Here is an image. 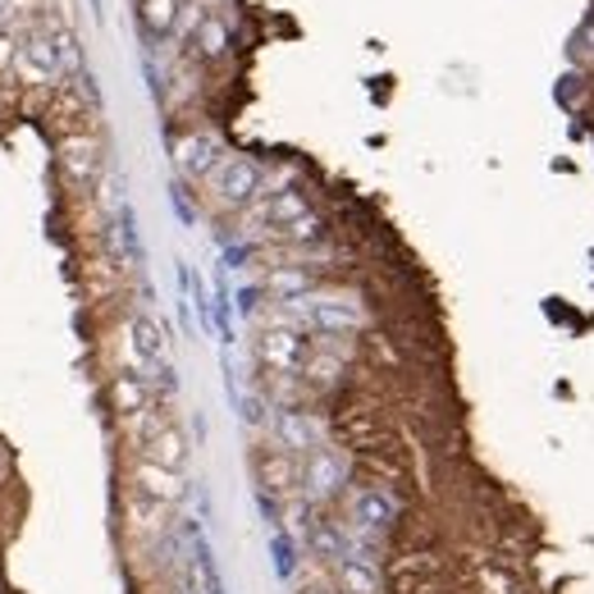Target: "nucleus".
Segmentation results:
<instances>
[{"label": "nucleus", "instance_id": "nucleus-1", "mask_svg": "<svg viewBox=\"0 0 594 594\" xmlns=\"http://www.w3.org/2000/svg\"><path fill=\"white\" fill-rule=\"evenodd\" d=\"M293 321L302 330H316V334H357L366 325V311L357 298H338V293H306L289 302Z\"/></svg>", "mask_w": 594, "mask_h": 594}, {"label": "nucleus", "instance_id": "nucleus-17", "mask_svg": "<svg viewBox=\"0 0 594 594\" xmlns=\"http://www.w3.org/2000/svg\"><path fill=\"white\" fill-rule=\"evenodd\" d=\"M123 512H129V521H133L138 530H161V526H165V517H170V508L161 504V498L142 494L138 485L123 489Z\"/></svg>", "mask_w": 594, "mask_h": 594}, {"label": "nucleus", "instance_id": "nucleus-4", "mask_svg": "<svg viewBox=\"0 0 594 594\" xmlns=\"http://www.w3.org/2000/svg\"><path fill=\"white\" fill-rule=\"evenodd\" d=\"M348 457H343L338 449L321 444V449H311L302 457V498L306 504H325V498L343 494V485H348Z\"/></svg>", "mask_w": 594, "mask_h": 594}, {"label": "nucleus", "instance_id": "nucleus-23", "mask_svg": "<svg viewBox=\"0 0 594 594\" xmlns=\"http://www.w3.org/2000/svg\"><path fill=\"white\" fill-rule=\"evenodd\" d=\"M14 51H19V42H10L6 33H0V69H6V65H14Z\"/></svg>", "mask_w": 594, "mask_h": 594}, {"label": "nucleus", "instance_id": "nucleus-21", "mask_svg": "<svg viewBox=\"0 0 594 594\" xmlns=\"http://www.w3.org/2000/svg\"><path fill=\"white\" fill-rule=\"evenodd\" d=\"M83 284H87V298H106V293H115L119 289V270L110 266V261H87V270H83Z\"/></svg>", "mask_w": 594, "mask_h": 594}, {"label": "nucleus", "instance_id": "nucleus-6", "mask_svg": "<svg viewBox=\"0 0 594 594\" xmlns=\"http://www.w3.org/2000/svg\"><path fill=\"white\" fill-rule=\"evenodd\" d=\"M252 472H257L261 489L274 494V498H298V494H302V457L289 453V449L261 444V449L252 453Z\"/></svg>", "mask_w": 594, "mask_h": 594}, {"label": "nucleus", "instance_id": "nucleus-14", "mask_svg": "<svg viewBox=\"0 0 594 594\" xmlns=\"http://www.w3.org/2000/svg\"><path fill=\"white\" fill-rule=\"evenodd\" d=\"M151 380L147 375H133V370H119L115 380H110V408L119 412V421H133L138 412L151 408Z\"/></svg>", "mask_w": 594, "mask_h": 594}, {"label": "nucleus", "instance_id": "nucleus-16", "mask_svg": "<svg viewBox=\"0 0 594 594\" xmlns=\"http://www.w3.org/2000/svg\"><path fill=\"white\" fill-rule=\"evenodd\" d=\"M147 462H155V466H165V472H187V434L179 430V425H165L161 434H155L151 444H142L138 449Z\"/></svg>", "mask_w": 594, "mask_h": 594}, {"label": "nucleus", "instance_id": "nucleus-18", "mask_svg": "<svg viewBox=\"0 0 594 594\" xmlns=\"http://www.w3.org/2000/svg\"><path fill=\"white\" fill-rule=\"evenodd\" d=\"M193 42H197V55H202V60H225L229 46H234V33H229V23H225L220 14H202Z\"/></svg>", "mask_w": 594, "mask_h": 594}, {"label": "nucleus", "instance_id": "nucleus-19", "mask_svg": "<svg viewBox=\"0 0 594 594\" xmlns=\"http://www.w3.org/2000/svg\"><path fill=\"white\" fill-rule=\"evenodd\" d=\"M179 10H183V0H138L142 28H147V33H155V37L174 33V23H179Z\"/></svg>", "mask_w": 594, "mask_h": 594}, {"label": "nucleus", "instance_id": "nucleus-15", "mask_svg": "<svg viewBox=\"0 0 594 594\" xmlns=\"http://www.w3.org/2000/svg\"><path fill=\"white\" fill-rule=\"evenodd\" d=\"M334 434L348 449L357 453H370V449H380V417L366 412V408H348V412H338L334 417Z\"/></svg>", "mask_w": 594, "mask_h": 594}, {"label": "nucleus", "instance_id": "nucleus-9", "mask_svg": "<svg viewBox=\"0 0 594 594\" xmlns=\"http://www.w3.org/2000/svg\"><path fill=\"white\" fill-rule=\"evenodd\" d=\"M440 590V558L402 553L389 562V594H434Z\"/></svg>", "mask_w": 594, "mask_h": 594}, {"label": "nucleus", "instance_id": "nucleus-22", "mask_svg": "<svg viewBox=\"0 0 594 594\" xmlns=\"http://www.w3.org/2000/svg\"><path fill=\"white\" fill-rule=\"evenodd\" d=\"M480 585H485V594H517L512 576L498 572V568H485V572H480Z\"/></svg>", "mask_w": 594, "mask_h": 594}, {"label": "nucleus", "instance_id": "nucleus-2", "mask_svg": "<svg viewBox=\"0 0 594 594\" xmlns=\"http://www.w3.org/2000/svg\"><path fill=\"white\" fill-rule=\"evenodd\" d=\"M210 197L229 206V210H242L266 197V170L252 161V155H225L220 165H215V174L206 179Z\"/></svg>", "mask_w": 594, "mask_h": 594}, {"label": "nucleus", "instance_id": "nucleus-7", "mask_svg": "<svg viewBox=\"0 0 594 594\" xmlns=\"http://www.w3.org/2000/svg\"><path fill=\"white\" fill-rule=\"evenodd\" d=\"M393 521H398V498L385 480L353 489V526L361 536H385V530H393Z\"/></svg>", "mask_w": 594, "mask_h": 594}, {"label": "nucleus", "instance_id": "nucleus-10", "mask_svg": "<svg viewBox=\"0 0 594 594\" xmlns=\"http://www.w3.org/2000/svg\"><path fill=\"white\" fill-rule=\"evenodd\" d=\"M225 142L220 138H215V133H187V138H179V147H174V161H179V170L187 174V179H210L215 174V165H220L225 161Z\"/></svg>", "mask_w": 594, "mask_h": 594}, {"label": "nucleus", "instance_id": "nucleus-8", "mask_svg": "<svg viewBox=\"0 0 594 594\" xmlns=\"http://www.w3.org/2000/svg\"><path fill=\"white\" fill-rule=\"evenodd\" d=\"M60 174L69 187H91L101 174V142L97 133H65L60 138Z\"/></svg>", "mask_w": 594, "mask_h": 594}, {"label": "nucleus", "instance_id": "nucleus-11", "mask_svg": "<svg viewBox=\"0 0 594 594\" xmlns=\"http://www.w3.org/2000/svg\"><path fill=\"white\" fill-rule=\"evenodd\" d=\"M274 444L279 449H289L298 457H306L311 449H321L325 444V425L311 417V412H298V408H284L274 417Z\"/></svg>", "mask_w": 594, "mask_h": 594}, {"label": "nucleus", "instance_id": "nucleus-3", "mask_svg": "<svg viewBox=\"0 0 594 594\" xmlns=\"http://www.w3.org/2000/svg\"><path fill=\"white\" fill-rule=\"evenodd\" d=\"M10 69L28 87H60V78H65V60H60V46L51 37V28H46V33H28L19 42Z\"/></svg>", "mask_w": 594, "mask_h": 594}, {"label": "nucleus", "instance_id": "nucleus-12", "mask_svg": "<svg viewBox=\"0 0 594 594\" xmlns=\"http://www.w3.org/2000/svg\"><path fill=\"white\" fill-rule=\"evenodd\" d=\"M330 585H334L338 594H380V590H385V576H380V568H375V562L348 553V558H334V562H330Z\"/></svg>", "mask_w": 594, "mask_h": 594}, {"label": "nucleus", "instance_id": "nucleus-24", "mask_svg": "<svg viewBox=\"0 0 594 594\" xmlns=\"http://www.w3.org/2000/svg\"><path fill=\"white\" fill-rule=\"evenodd\" d=\"M298 594H338V590H334V585H302Z\"/></svg>", "mask_w": 594, "mask_h": 594}, {"label": "nucleus", "instance_id": "nucleus-20", "mask_svg": "<svg viewBox=\"0 0 594 594\" xmlns=\"http://www.w3.org/2000/svg\"><path fill=\"white\" fill-rule=\"evenodd\" d=\"M311 549L316 558H348V540H343V521H311Z\"/></svg>", "mask_w": 594, "mask_h": 594}, {"label": "nucleus", "instance_id": "nucleus-5", "mask_svg": "<svg viewBox=\"0 0 594 594\" xmlns=\"http://www.w3.org/2000/svg\"><path fill=\"white\" fill-rule=\"evenodd\" d=\"M257 357L279 375H298L311 357V338L302 325H270L257 338Z\"/></svg>", "mask_w": 594, "mask_h": 594}, {"label": "nucleus", "instance_id": "nucleus-13", "mask_svg": "<svg viewBox=\"0 0 594 594\" xmlns=\"http://www.w3.org/2000/svg\"><path fill=\"white\" fill-rule=\"evenodd\" d=\"M129 485H138V489H142V494H151V498H161L165 508L183 504V494H187V480H183L179 472H165V466H155V462H147V457H138V462H133Z\"/></svg>", "mask_w": 594, "mask_h": 594}]
</instances>
